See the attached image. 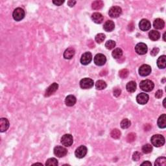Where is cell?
<instances>
[{"instance_id":"obj_17","label":"cell","mask_w":166,"mask_h":166,"mask_svg":"<svg viewBox=\"0 0 166 166\" xmlns=\"http://www.w3.org/2000/svg\"><path fill=\"white\" fill-rule=\"evenodd\" d=\"M115 28V24L114 22L112 20H108L104 23L103 25V29L106 32H111L113 31Z\"/></svg>"},{"instance_id":"obj_14","label":"cell","mask_w":166,"mask_h":166,"mask_svg":"<svg viewBox=\"0 0 166 166\" xmlns=\"http://www.w3.org/2000/svg\"><path fill=\"white\" fill-rule=\"evenodd\" d=\"M139 27L140 29H141L142 31H148V30L150 29V28L151 27V22H149L148 20L143 19L140 21V22L139 23Z\"/></svg>"},{"instance_id":"obj_12","label":"cell","mask_w":166,"mask_h":166,"mask_svg":"<svg viewBox=\"0 0 166 166\" xmlns=\"http://www.w3.org/2000/svg\"><path fill=\"white\" fill-rule=\"evenodd\" d=\"M92 60V55L90 52H86L81 56V63L83 65H88Z\"/></svg>"},{"instance_id":"obj_34","label":"cell","mask_w":166,"mask_h":166,"mask_svg":"<svg viewBox=\"0 0 166 166\" xmlns=\"http://www.w3.org/2000/svg\"><path fill=\"white\" fill-rule=\"evenodd\" d=\"M116 42L114 41V40H108L105 44V47H106V49H108V50H112V49H114V48L116 47Z\"/></svg>"},{"instance_id":"obj_46","label":"cell","mask_w":166,"mask_h":166,"mask_svg":"<svg viewBox=\"0 0 166 166\" xmlns=\"http://www.w3.org/2000/svg\"><path fill=\"white\" fill-rule=\"evenodd\" d=\"M165 99H164V100H163V106H164V108H165Z\"/></svg>"},{"instance_id":"obj_31","label":"cell","mask_w":166,"mask_h":166,"mask_svg":"<svg viewBox=\"0 0 166 166\" xmlns=\"http://www.w3.org/2000/svg\"><path fill=\"white\" fill-rule=\"evenodd\" d=\"M120 125L121 128H123V129H125V128H128L131 125V122L128 119H124V120L121 121Z\"/></svg>"},{"instance_id":"obj_43","label":"cell","mask_w":166,"mask_h":166,"mask_svg":"<svg viewBox=\"0 0 166 166\" xmlns=\"http://www.w3.org/2000/svg\"><path fill=\"white\" fill-rule=\"evenodd\" d=\"M76 3H77L76 1H72V0H70V1H67V5H68L70 7H73Z\"/></svg>"},{"instance_id":"obj_25","label":"cell","mask_w":166,"mask_h":166,"mask_svg":"<svg viewBox=\"0 0 166 166\" xmlns=\"http://www.w3.org/2000/svg\"><path fill=\"white\" fill-rule=\"evenodd\" d=\"M126 88L128 92L133 93L136 90V83L135 81H130L127 84Z\"/></svg>"},{"instance_id":"obj_44","label":"cell","mask_w":166,"mask_h":166,"mask_svg":"<svg viewBox=\"0 0 166 166\" xmlns=\"http://www.w3.org/2000/svg\"><path fill=\"white\" fill-rule=\"evenodd\" d=\"M151 163L150 162H149V161H146V162H143L141 164V165H149V166H151Z\"/></svg>"},{"instance_id":"obj_19","label":"cell","mask_w":166,"mask_h":166,"mask_svg":"<svg viewBox=\"0 0 166 166\" xmlns=\"http://www.w3.org/2000/svg\"><path fill=\"white\" fill-rule=\"evenodd\" d=\"M76 97L73 95H67L65 99V103L67 106H73L76 103Z\"/></svg>"},{"instance_id":"obj_45","label":"cell","mask_w":166,"mask_h":166,"mask_svg":"<svg viewBox=\"0 0 166 166\" xmlns=\"http://www.w3.org/2000/svg\"><path fill=\"white\" fill-rule=\"evenodd\" d=\"M165 34H166V32H164V34L163 35V40L165 41Z\"/></svg>"},{"instance_id":"obj_3","label":"cell","mask_w":166,"mask_h":166,"mask_svg":"<svg viewBox=\"0 0 166 166\" xmlns=\"http://www.w3.org/2000/svg\"><path fill=\"white\" fill-rule=\"evenodd\" d=\"M25 11L22 8H16L15 11L13 12V17L14 18V20L17 21V22H19L23 20L25 17Z\"/></svg>"},{"instance_id":"obj_37","label":"cell","mask_w":166,"mask_h":166,"mask_svg":"<svg viewBox=\"0 0 166 166\" xmlns=\"http://www.w3.org/2000/svg\"><path fill=\"white\" fill-rule=\"evenodd\" d=\"M136 135L135 133H130V134H128L127 137V140L128 143H131V142H134V140H136Z\"/></svg>"},{"instance_id":"obj_6","label":"cell","mask_w":166,"mask_h":166,"mask_svg":"<svg viewBox=\"0 0 166 166\" xmlns=\"http://www.w3.org/2000/svg\"><path fill=\"white\" fill-rule=\"evenodd\" d=\"M94 85L93 81L90 78H84L80 82V86L83 89H90Z\"/></svg>"},{"instance_id":"obj_35","label":"cell","mask_w":166,"mask_h":166,"mask_svg":"<svg viewBox=\"0 0 166 166\" xmlns=\"http://www.w3.org/2000/svg\"><path fill=\"white\" fill-rule=\"evenodd\" d=\"M58 161L57 159H55L54 158H49L48 160L46 161V165H58Z\"/></svg>"},{"instance_id":"obj_2","label":"cell","mask_w":166,"mask_h":166,"mask_svg":"<svg viewBox=\"0 0 166 166\" xmlns=\"http://www.w3.org/2000/svg\"><path fill=\"white\" fill-rule=\"evenodd\" d=\"M140 87L144 92H149L153 90L155 87V84L152 81L146 79V80L141 81V83H140Z\"/></svg>"},{"instance_id":"obj_10","label":"cell","mask_w":166,"mask_h":166,"mask_svg":"<svg viewBox=\"0 0 166 166\" xmlns=\"http://www.w3.org/2000/svg\"><path fill=\"white\" fill-rule=\"evenodd\" d=\"M135 51L138 55H145L147 52V46L144 43H138L135 47Z\"/></svg>"},{"instance_id":"obj_33","label":"cell","mask_w":166,"mask_h":166,"mask_svg":"<svg viewBox=\"0 0 166 166\" xmlns=\"http://www.w3.org/2000/svg\"><path fill=\"white\" fill-rule=\"evenodd\" d=\"M105 38H106V36H105V35L103 33H99L95 36V40L97 43L101 44L104 40Z\"/></svg>"},{"instance_id":"obj_8","label":"cell","mask_w":166,"mask_h":166,"mask_svg":"<svg viewBox=\"0 0 166 166\" xmlns=\"http://www.w3.org/2000/svg\"><path fill=\"white\" fill-rule=\"evenodd\" d=\"M106 62V58L103 54L99 53L95 56L94 57V62L97 66H101L105 64Z\"/></svg>"},{"instance_id":"obj_1","label":"cell","mask_w":166,"mask_h":166,"mask_svg":"<svg viewBox=\"0 0 166 166\" xmlns=\"http://www.w3.org/2000/svg\"><path fill=\"white\" fill-rule=\"evenodd\" d=\"M151 144L153 145L156 147H162L165 144V138L161 134H155L152 136L151 139Z\"/></svg>"},{"instance_id":"obj_24","label":"cell","mask_w":166,"mask_h":166,"mask_svg":"<svg viewBox=\"0 0 166 166\" xmlns=\"http://www.w3.org/2000/svg\"><path fill=\"white\" fill-rule=\"evenodd\" d=\"M149 38H150L151 40L156 41V40H158L160 38V32L157 31H155V30H152V31L149 32Z\"/></svg>"},{"instance_id":"obj_11","label":"cell","mask_w":166,"mask_h":166,"mask_svg":"<svg viewBox=\"0 0 166 166\" xmlns=\"http://www.w3.org/2000/svg\"><path fill=\"white\" fill-rule=\"evenodd\" d=\"M151 73V67L149 65L144 64L139 68V74L142 77H146Z\"/></svg>"},{"instance_id":"obj_18","label":"cell","mask_w":166,"mask_h":166,"mask_svg":"<svg viewBox=\"0 0 166 166\" xmlns=\"http://www.w3.org/2000/svg\"><path fill=\"white\" fill-rule=\"evenodd\" d=\"M75 51L73 48H69L66 50L64 53V57L65 59H71L74 57Z\"/></svg>"},{"instance_id":"obj_40","label":"cell","mask_w":166,"mask_h":166,"mask_svg":"<svg viewBox=\"0 0 166 166\" xmlns=\"http://www.w3.org/2000/svg\"><path fill=\"white\" fill-rule=\"evenodd\" d=\"M162 95H163V91L161 90H158L155 93V97L157 98V99H160V98L162 97Z\"/></svg>"},{"instance_id":"obj_15","label":"cell","mask_w":166,"mask_h":166,"mask_svg":"<svg viewBox=\"0 0 166 166\" xmlns=\"http://www.w3.org/2000/svg\"><path fill=\"white\" fill-rule=\"evenodd\" d=\"M58 85L57 83H54L52 85H50L49 87L47 88L45 93V96L46 97H50V95L53 94L56 91L58 90Z\"/></svg>"},{"instance_id":"obj_23","label":"cell","mask_w":166,"mask_h":166,"mask_svg":"<svg viewBox=\"0 0 166 166\" xmlns=\"http://www.w3.org/2000/svg\"><path fill=\"white\" fill-rule=\"evenodd\" d=\"M157 123L159 128H165L166 127V115L165 114L159 117Z\"/></svg>"},{"instance_id":"obj_7","label":"cell","mask_w":166,"mask_h":166,"mask_svg":"<svg viewBox=\"0 0 166 166\" xmlns=\"http://www.w3.org/2000/svg\"><path fill=\"white\" fill-rule=\"evenodd\" d=\"M87 151L88 149L86 148V147H85V145H81L75 150V155L76 157L78 158H83L86 155Z\"/></svg>"},{"instance_id":"obj_30","label":"cell","mask_w":166,"mask_h":166,"mask_svg":"<svg viewBox=\"0 0 166 166\" xmlns=\"http://www.w3.org/2000/svg\"><path fill=\"white\" fill-rule=\"evenodd\" d=\"M166 165V158L165 157H159L156 159L155 163L156 166H165Z\"/></svg>"},{"instance_id":"obj_9","label":"cell","mask_w":166,"mask_h":166,"mask_svg":"<svg viewBox=\"0 0 166 166\" xmlns=\"http://www.w3.org/2000/svg\"><path fill=\"white\" fill-rule=\"evenodd\" d=\"M67 153V151L66 148L62 146H57L54 149V154L58 158H62L66 156Z\"/></svg>"},{"instance_id":"obj_16","label":"cell","mask_w":166,"mask_h":166,"mask_svg":"<svg viewBox=\"0 0 166 166\" xmlns=\"http://www.w3.org/2000/svg\"><path fill=\"white\" fill-rule=\"evenodd\" d=\"M9 127V121L6 118H1L0 120V131L5 132Z\"/></svg>"},{"instance_id":"obj_5","label":"cell","mask_w":166,"mask_h":166,"mask_svg":"<svg viewBox=\"0 0 166 166\" xmlns=\"http://www.w3.org/2000/svg\"><path fill=\"white\" fill-rule=\"evenodd\" d=\"M73 136L69 134L63 135L61 138V144L65 147H70L73 144Z\"/></svg>"},{"instance_id":"obj_28","label":"cell","mask_w":166,"mask_h":166,"mask_svg":"<svg viewBox=\"0 0 166 166\" xmlns=\"http://www.w3.org/2000/svg\"><path fill=\"white\" fill-rule=\"evenodd\" d=\"M106 86H107L106 83H105L104 81H102V80L97 81L96 82V83H95V87H96L97 90H103V89L106 88Z\"/></svg>"},{"instance_id":"obj_22","label":"cell","mask_w":166,"mask_h":166,"mask_svg":"<svg viewBox=\"0 0 166 166\" xmlns=\"http://www.w3.org/2000/svg\"><path fill=\"white\" fill-rule=\"evenodd\" d=\"M153 26L156 29H162L165 26L164 21L160 18H157L154 21Z\"/></svg>"},{"instance_id":"obj_32","label":"cell","mask_w":166,"mask_h":166,"mask_svg":"<svg viewBox=\"0 0 166 166\" xmlns=\"http://www.w3.org/2000/svg\"><path fill=\"white\" fill-rule=\"evenodd\" d=\"M153 151V147L150 144H146L142 147V152L144 154H149Z\"/></svg>"},{"instance_id":"obj_26","label":"cell","mask_w":166,"mask_h":166,"mask_svg":"<svg viewBox=\"0 0 166 166\" xmlns=\"http://www.w3.org/2000/svg\"><path fill=\"white\" fill-rule=\"evenodd\" d=\"M112 57H113L115 59H118V58H121L123 55V51L120 48H116L112 51Z\"/></svg>"},{"instance_id":"obj_29","label":"cell","mask_w":166,"mask_h":166,"mask_svg":"<svg viewBox=\"0 0 166 166\" xmlns=\"http://www.w3.org/2000/svg\"><path fill=\"white\" fill-rule=\"evenodd\" d=\"M121 131L119 129H118V128L113 129L110 132L111 137L114 139H119L121 137Z\"/></svg>"},{"instance_id":"obj_39","label":"cell","mask_w":166,"mask_h":166,"mask_svg":"<svg viewBox=\"0 0 166 166\" xmlns=\"http://www.w3.org/2000/svg\"><path fill=\"white\" fill-rule=\"evenodd\" d=\"M114 95L116 97H118L120 96L121 95V90H120V88H115L114 90Z\"/></svg>"},{"instance_id":"obj_20","label":"cell","mask_w":166,"mask_h":166,"mask_svg":"<svg viewBox=\"0 0 166 166\" xmlns=\"http://www.w3.org/2000/svg\"><path fill=\"white\" fill-rule=\"evenodd\" d=\"M92 20L96 23H101L103 21L104 17L99 13H94L92 16Z\"/></svg>"},{"instance_id":"obj_42","label":"cell","mask_w":166,"mask_h":166,"mask_svg":"<svg viewBox=\"0 0 166 166\" xmlns=\"http://www.w3.org/2000/svg\"><path fill=\"white\" fill-rule=\"evenodd\" d=\"M53 3H54L55 5L60 6V5H62L64 3V0H63V1H53Z\"/></svg>"},{"instance_id":"obj_38","label":"cell","mask_w":166,"mask_h":166,"mask_svg":"<svg viewBox=\"0 0 166 166\" xmlns=\"http://www.w3.org/2000/svg\"><path fill=\"white\" fill-rule=\"evenodd\" d=\"M142 156V154L139 153V152H135L132 155V159L134 161H136V162H137V161H138L140 158H141Z\"/></svg>"},{"instance_id":"obj_36","label":"cell","mask_w":166,"mask_h":166,"mask_svg":"<svg viewBox=\"0 0 166 166\" xmlns=\"http://www.w3.org/2000/svg\"><path fill=\"white\" fill-rule=\"evenodd\" d=\"M128 73H129V71H128L127 69H123L120 70V72H119V75H120L121 78L125 79L128 77Z\"/></svg>"},{"instance_id":"obj_21","label":"cell","mask_w":166,"mask_h":166,"mask_svg":"<svg viewBox=\"0 0 166 166\" xmlns=\"http://www.w3.org/2000/svg\"><path fill=\"white\" fill-rule=\"evenodd\" d=\"M157 66L160 69H164L166 67V57L165 55H162L158 58Z\"/></svg>"},{"instance_id":"obj_13","label":"cell","mask_w":166,"mask_h":166,"mask_svg":"<svg viewBox=\"0 0 166 166\" xmlns=\"http://www.w3.org/2000/svg\"><path fill=\"white\" fill-rule=\"evenodd\" d=\"M149 99V95L145 93H140L136 97V101L140 104H145Z\"/></svg>"},{"instance_id":"obj_41","label":"cell","mask_w":166,"mask_h":166,"mask_svg":"<svg viewBox=\"0 0 166 166\" xmlns=\"http://www.w3.org/2000/svg\"><path fill=\"white\" fill-rule=\"evenodd\" d=\"M158 52H159V49L158 48H153V50L151 51V54L152 56H156L158 54Z\"/></svg>"},{"instance_id":"obj_4","label":"cell","mask_w":166,"mask_h":166,"mask_svg":"<svg viewBox=\"0 0 166 166\" xmlns=\"http://www.w3.org/2000/svg\"><path fill=\"white\" fill-rule=\"evenodd\" d=\"M122 13V9L118 6H114L109 9V16L112 18H116L120 16Z\"/></svg>"},{"instance_id":"obj_27","label":"cell","mask_w":166,"mask_h":166,"mask_svg":"<svg viewBox=\"0 0 166 166\" xmlns=\"http://www.w3.org/2000/svg\"><path fill=\"white\" fill-rule=\"evenodd\" d=\"M104 5L103 2L100 0H97V1H93L92 4V7L94 10H99V9H101Z\"/></svg>"}]
</instances>
